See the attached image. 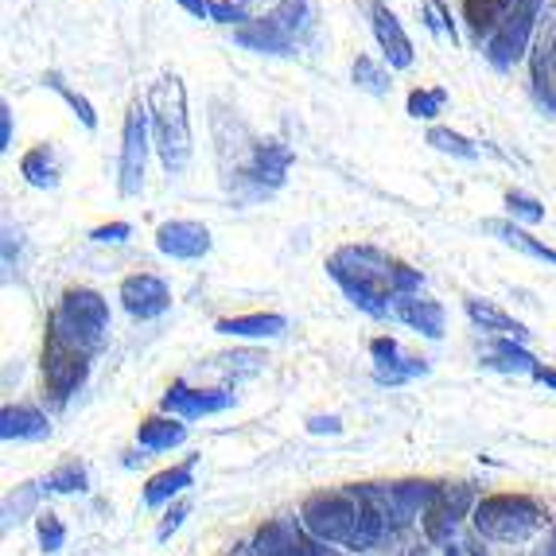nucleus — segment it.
Masks as SVG:
<instances>
[{"label": "nucleus", "mask_w": 556, "mask_h": 556, "mask_svg": "<svg viewBox=\"0 0 556 556\" xmlns=\"http://www.w3.org/2000/svg\"><path fill=\"white\" fill-rule=\"evenodd\" d=\"M425 9H428V16H432V20H428V24H432V28H444L447 36H452V43H455V39H459V36H455V24H452V16H447L444 0H428Z\"/></svg>", "instance_id": "nucleus-40"}, {"label": "nucleus", "mask_w": 556, "mask_h": 556, "mask_svg": "<svg viewBox=\"0 0 556 556\" xmlns=\"http://www.w3.org/2000/svg\"><path fill=\"white\" fill-rule=\"evenodd\" d=\"M0 437L4 440H47L51 420L36 405H4L0 408Z\"/></svg>", "instance_id": "nucleus-21"}, {"label": "nucleus", "mask_w": 556, "mask_h": 556, "mask_svg": "<svg viewBox=\"0 0 556 556\" xmlns=\"http://www.w3.org/2000/svg\"><path fill=\"white\" fill-rule=\"evenodd\" d=\"M393 319L408 324L413 331L425 334V339H444V307L432 296H420V292L401 296L397 304H393Z\"/></svg>", "instance_id": "nucleus-18"}, {"label": "nucleus", "mask_w": 556, "mask_h": 556, "mask_svg": "<svg viewBox=\"0 0 556 556\" xmlns=\"http://www.w3.org/2000/svg\"><path fill=\"white\" fill-rule=\"evenodd\" d=\"M152 144L160 152L167 176H179L191 164V117H187V90L179 75H160L149 90Z\"/></svg>", "instance_id": "nucleus-3"}, {"label": "nucleus", "mask_w": 556, "mask_h": 556, "mask_svg": "<svg viewBox=\"0 0 556 556\" xmlns=\"http://www.w3.org/2000/svg\"><path fill=\"white\" fill-rule=\"evenodd\" d=\"M211 20H218V24H238V28L250 24L241 0H211Z\"/></svg>", "instance_id": "nucleus-37"}, {"label": "nucleus", "mask_w": 556, "mask_h": 556, "mask_svg": "<svg viewBox=\"0 0 556 556\" xmlns=\"http://www.w3.org/2000/svg\"><path fill=\"white\" fill-rule=\"evenodd\" d=\"M482 366H491L498 374H529V378L538 374V358L521 343H514V339H494L486 346V354H482Z\"/></svg>", "instance_id": "nucleus-24"}, {"label": "nucleus", "mask_w": 556, "mask_h": 556, "mask_svg": "<svg viewBox=\"0 0 556 556\" xmlns=\"http://www.w3.org/2000/svg\"><path fill=\"white\" fill-rule=\"evenodd\" d=\"M300 521L319 545H343V548H374L386 533L374 482L362 486H334V491L307 494L300 506Z\"/></svg>", "instance_id": "nucleus-2"}, {"label": "nucleus", "mask_w": 556, "mask_h": 556, "mask_svg": "<svg viewBox=\"0 0 556 556\" xmlns=\"http://www.w3.org/2000/svg\"><path fill=\"white\" fill-rule=\"evenodd\" d=\"M370 358H374V381H378V386H405V381L425 378L428 374V362L405 354L397 339H390V334H378V339H374Z\"/></svg>", "instance_id": "nucleus-14"}, {"label": "nucleus", "mask_w": 556, "mask_h": 556, "mask_svg": "<svg viewBox=\"0 0 556 556\" xmlns=\"http://www.w3.org/2000/svg\"><path fill=\"white\" fill-rule=\"evenodd\" d=\"M233 405L230 390H191L187 381H172L167 393L160 397V408L167 417L176 420H199V417H214V413H226Z\"/></svg>", "instance_id": "nucleus-13"}, {"label": "nucleus", "mask_w": 556, "mask_h": 556, "mask_svg": "<svg viewBox=\"0 0 556 556\" xmlns=\"http://www.w3.org/2000/svg\"><path fill=\"white\" fill-rule=\"evenodd\" d=\"M471 521L479 538L510 541L514 545V541H526L538 529H545L548 514L533 498H526V494H486V498L475 502Z\"/></svg>", "instance_id": "nucleus-6"}, {"label": "nucleus", "mask_w": 556, "mask_h": 556, "mask_svg": "<svg viewBox=\"0 0 556 556\" xmlns=\"http://www.w3.org/2000/svg\"><path fill=\"white\" fill-rule=\"evenodd\" d=\"M20 172H24V179H28L31 187H39V191H51V187H59V156H55V149H51V144H36L28 156L20 160Z\"/></svg>", "instance_id": "nucleus-27"}, {"label": "nucleus", "mask_w": 556, "mask_h": 556, "mask_svg": "<svg viewBox=\"0 0 556 556\" xmlns=\"http://www.w3.org/2000/svg\"><path fill=\"white\" fill-rule=\"evenodd\" d=\"M86 486H90V471H86V464H78V459H66V464H59L55 471L47 475L39 491H47V494H83Z\"/></svg>", "instance_id": "nucleus-30"}, {"label": "nucleus", "mask_w": 556, "mask_h": 556, "mask_svg": "<svg viewBox=\"0 0 556 556\" xmlns=\"http://www.w3.org/2000/svg\"><path fill=\"white\" fill-rule=\"evenodd\" d=\"M43 86H51V90H55L59 98H63V102L71 105V110H75V117L83 121L86 129H98V113H93L90 98H83L78 90H71V86L63 83V75H55V71H47V75H43Z\"/></svg>", "instance_id": "nucleus-32"}, {"label": "nucleus", "mask_w": 556, "mask_h": 556, "mask_svg": "<svg viewBox=\"0 0 556 556\" xmlns=\"http://www.w3.org/2000/svg\"><path fill=\"white\" fill-rule=\"evenodd\" d=\"M218 334H233V339H280L288 331V319L277 312H250V316H226L214 324Z\"/></svg>", "instance_id": "nucleus-23"}, {"label": "nucleus", "mask_w": 556, "mask_h": 556, "mask_svg": "<svg viewBox=\"0 0 556 556\" xmlns=\"http://www.w3.org/2000/svg\"><path fill=\"white\" fill-rule=\"evenodd\" d=\"M195 467H199V455H187L184 464L152 475V479L144 482V506H152V510H156V506H164V502L179 498L187 486H195Z\"/></svg>", "instance_id": "nucleus-20"}, {"label": "nucleus", "mask_w": 556, "mask_h": 556, "mask_svg": "<svg viewBox=\"0 0 556 556\" xmlns=\"http://www.w3.org/2000/svg\"><path fill=\"white\" fill-rule=\"evenodd\" d=\"M149 102H132L129 113H125V132H121V195H140L144 191V167H149Z\"/></svg>", "instance_id": "nucleus-8"}, {"label": "nucleus", "mask_w": 556, "mask_h": 556, "mask_svg": "<svg viewBox=\"0 0 556 556\" xmlns=\"http://www.w3.org/2000/svg\"><path fill=\"white\" fill-rule=\"evenodd\" d=\"M288 167H292V149L285 140H261L250 160V176L261 187H280L288 179Z\"/></svg>", "instance_id": "nucleus-22"}, {"label": "nucleus", "mask_w": 556, "mask_h": 556, "mask_svg": "<svg viewBox=\"0 0 556 556\" xmlns=\"http://www.w3.org/2000/svg\"><path fill=\"white\" fill-rule=\"evenodd\" d=\"M467 510H475V494L467 482H437V494L420 514V526H425V538L432 545H452L455 526L467 518Z\"/></svg>", "instance_id": "nucleus-10"}, {"label": "nucleus", "mask_w": 556, "mask_h": 556, "mask_svg": "<svg viewBox=\"0 0 556 556\" xmlns=\"http://www.w3.org/2000/svg\"><path fill=\"white\" fill-rule=\"evenodd\" d=\"M533 556H556V541H553V545H545V548H538Z\"/></svg>", "instance_id": "nucleus-46"}, {"label": "nucleus", "mask_w": 556, "mask_h": 556, "mask_svg": "<svg viewBox=\"0 0 556 556\" xmlns=\"http://www.w3.org/2000/svg\"><path fill=\"white\" fill-rule=\"evenodd\" d=\"M541 4H545V0H514V9L506 12V20H502L498 28H494V36L486 39V59H491L498 71H510V66L526 55Z\"/></svg>", "instance_id": "nucleus-9"}, {"label": "nucleus", "mask_w": 556, "mask_h": 556, "mask_svg": "<svg viewBox=\"0 0 556 556\" xmlns=\"http://www.w3.org/2000/svg\"><path fill=\"white\" fill-rule=\"evenodd\" d=\"M444 102H447L444 90H413V93H408V117L432 121L440 110H444Z\"/></svg>", "instance_id": "nucleus-35"}, {"label": "nucleus", "mask_w": 556, "mask_h": 556, "mask_svg": "<svg viewBox=\"0 0 556 556\" xmlns=\"http://www.w3.org/2000/svg\"><path fill=\"white\" fill-rule=\"evenodd\" d=\"M533 381H538V386H548V390H556V370H553V366H538Z\"/></svg>", "instance_id": "nucleus-45"}, {"label": "nucleus", "mask_w": 556, "mask_h": 556, "mask_svg": "<svg viewBox=\"0 0 556 556\" xmlns=\"http://www.w3.org/2000/svg\"><path fill=\"white\" fill-rule=\"evenodd\" d=\"M510 9H514V0H464V20L475 39H482V36L491 39L494 28L506 20Z\"/></svg>", "instance_id": "nucleus-26"}, {"label": "nucleus", "mask_w": 556, "mask_h": 556, "mask_svg": "<svg viewBox=\"0 0 556 556\" xmlns=\"http://www.w3.org/2000/svg\"><path fill=\"white\" fill-rule=\"evenodd\" d=\"M486 230H491L494 238L506 241V245H514V250H521V253H529V257H538V261H548V265H556V250L541 245L538 238H529V233L521 230V226L502 223V218H491V223H486Z\"/></svg>", "instance_id": "nucleus-29"}, {"label": "nucleus", "mask_w": 556, "mask_h": 556, "mask_svg": "<svg viewBox=\"0 0 556 556\" xmlns=\"http://www.w3.org/2000/svg\"><path fill=\"white\" fill-rule=\"evenodd\" d=\"M191 514V502H176L172 510H167V518L160 521V529H156V541H172V533H176L179 526H184V518Z\"/></svg>", "instance_id": "nucleus-38"}, {"label": "nucleus", "mask_w": 556, "mask_h": 556, "mask_svg": "<svg viewBox=\"0 0 556 556\" xmlns=\"http://www.w3.org/2000/svg\"><path fill=\"white\" fill-rule=\"evenodd\" d=\"M187 440V425L176 417H149L140 420L137 428V444L144 447V452H172V447H179Z\"/></svg>", "instance_id": "nucleus-25"}, {"label": "nucleus", "mask_w": 556, "mask_h": 556, "mask_svg": "<svg viewBox=\"0 0 556 556\" xmlns=\"http://www.w3.org/2000/svg\"><path fill=\"white\" fill-rule=\"evenodd\" d=\"M319 556H343V553H334V548H327V545H319Z\"/></svg>", "instance_id": "nucleus-47"}, {"label": "nucleus", "mask_w": 556, "mask_h": 556, "mask_svg": "<svg viewBox=\"0 0 556 556\" xmlns=\"http://www.w3.org/2000/svg\"><path fill=\"white\" fill-rule=\"evenodd\" d=\"M444 556H482V548H475L471 541H452Z\"/></svg>", "instance_id": "nucleus-44"}, {"label": "nucleus", "mask_w": 556, "mask_h": 556, "mask_svg": "<svg viewBox=\"0 0 556 556\" xmlns=\"http://www.w3.org/2000/svg\"><path fill=\"white\" fill-rule=\"evenodd\" d=\"M354 86H358V90H366V93H374V98H386V93L393 90L390 71H386V66H381L378 59H370V55L354 59Z\"/></svg>", "instance_id": "nucleus-31"}, {"label": "nucleus", "mask_w": 556, "mask_h": 556, "mask_svg": "<svg viewBox=\"0 0 556 556\" xmlns=\"http://www.w3.org/2000/svg\"><path fill=\"white\" fill-rule=\"evenodd\" d=\"M121 307L132 319H160L172 307V292L152 273H132V277L121 280Z\"/></svg>", "instance_id": "nucleus-15"}, {"label": "nucleus", "mask_w": 556, "mask_h": 556, "mask_svg": "<svg viewBox=\"0 0 556 556\" xmlns=\"http://www.w3.org/2000/svg\"><path fill=\"white\" fill-rule=\"evenodd\" d=\"M374 494H378L381 518H386V529H405L408 521L425 514V506L437 494V482H374Z\"/></svg>", "instance_id": "nucleus-11"}, {"label": "nucleus", "mask_w": 556, "mask_h": 556, "mask_svg": "<svg viewBox=\"0 0 556 556\" xmlns=\"http://www.w3.org/2000/svg\"><path fill=\"white\" fill-rule=\"evenodd\" d=\"M327 277L343 288L346 300L366 316H393V304L401 296L420 292L425 285L420 269H408L405 261L374 250V245H339L327 257Z\"/></svg>", "instance_id": "nucleus-1"}, {"label": "nucleus", "mask_w": 556, "mask_h": 556, "mask_svg": "<svg viewBox=\"0 0 556 556\" xmlns=\"http://www.w3.org/2000/svg\"><path fill=\"white\" fill-rule=\"evenodd\" d=\"M428 144H432V149H437V152H447V156L479 160V149H475L471 140H467L464 132L444 129V125H432V129H428Z\"/></svg>", "instance_id": "nucleus-33"}, {"label": "nucleus", "mask_w": 556, "mask_h": 556, "mask_svg": "<svg viewBox=\"0 0 556 556\" xmlns=\"http://www.w3.org/2000/svg\"><path fill=\"white\" fill-rule=\"evenodd\" d=\"M211 230L203 223H191V218H176V223H164L156 230V250L164 257L176 261H199L211 253Z\"/></svg>", "instance_id": "nucleus-16"}, {"label": "nucleus", "mask_w": 556, "mask_h": 556, "mask_svg": "<svg viewBox=\"0 0 556 556\" xmlns=\"http://www.w3.org/2000/svg\"><path fill=\"white\" fill-rule=\"evenodd\" d=\"M47 327L63 334L66 343H75L78 351L98 354L110 343V304L93 288H66Z\"/></svg>", "instance_id": "nucleus-5"}, {"label": "nucleus", "mask_w": 556, "mask_h": 556, "mask_svg": "<svg viewBox=\"0 0 556 556\" xmlns=\"http://www.w3.org/2000/svg\"><path fill=\"white\" fill-rule=\"evenodd\" d=\"M370 20H374V39H378L386 63L397 66V71H408L413 66V39L405 36L401 20L390 12V4L386 0H370Z\"/></svg>", "instance_id": "nucleus-17"}, {"label": "nucleus", "mask_w": 556, "mask_h": 556, "mask_svg": "<svg viewBox=\"0 0 556 556\" xmlns=\"http://www.w3.org/2000/svg\"><path fill=\"white\" fill-rule=\"evenodd\" d=\"M316 28L312 0H280L269 16L250 20L245 28L233 31L241 47H250L257 55H296Z\"/></svg>", "instance_id": "nucleus-4"}, {"label": "nucleus", "mask_w": 556, "mask_h": 556, "mask_svg": "<svg viewBox=\"0 0 556 556\" xmlns=\"http://www.w3.org/2000/svg\"><path fill=\"white\" fill-rule=\"evenodd\" d=\"M533 93L556 113V39H545L533 51Z\"/></svg>", "instance_id": "nucleus-28"}, {"label": "nucleus", "mask_w": 556, "mask_h": 556, "mask_svg": "<svg viewBox=\"0 0 556 556\" xmlns=\"http://www.w3.org/2000/svg\"><path fill=\"white\" fill-rule=\"evenodd\" d=\"M36 541H39V548H43V553H59V548L66 545L63 518H59V514H51V510H39L36 514Z\"/></svg>", "instance_id": "nucleus-34"}, {"label": "nucleus", "mask_w": 556, "mask_h": 556, "mask_svg": "<svg viewBox=\"0 0 556 556\" xmlns=\"http://www.w3.org/2000/svg\"><path fill=\"white\" fill-rule=\"evenodd\" d=\"M129 233H132L129 223H110V226H98V230H90V241H98V245H121Z\"/></svg>", "instance_id": "nucleus-39"}, {"label": "nucleus", "mask_w": 556, "mask_h": 556, "mask_svg": "<svg viewBox=\"0 0 556 556\" xmlns=\"http://www.w3.org/2000/svg\"><path fill=\"white\" fill-rule=\"evenodd\" d=\"M179 9H187L191 16H211V0H179Z\"/></svg>", "instance_id": "nucleus-43"}, {"label": "nucleus", "mask_w": 556, "mask_h": 556, "mask_svg": "<svg viewBox=\"0 0 556 556\" xmlns=\"http://www.w3.org/2000/svg\"><path fill=\"white\" fill-rule=\"evenodd\" d=\"M12 149V110L9 102H0V152Z\"/></svg>", "instance_id": "nucleus-42"}, {"label": "nucleus", "mask_w": 556, "mask_h": 556, "mask_svg": "<svg viewBox=\"0 0 556 556\" xmlns=\"http://www.w3.org/2000/svg\"><path fill=\"white\" fill-rule=\"evenodd\" d=\"M250 556H319V541L300 518H273L253 533Z\"/></svg>", "instance_id": "nucleus-12"}, {"label": "nucleus", "mask_w": 556, "mask_h": 556, "mask_svg": "<svg viewBox=\"0 0 556 556\" xmlns=\"http://www.w3.org/2000/svg\"><path fill=\"white\" fill-rule=\"evenodd\" d=\"M39 366H43V393L55 408L71 405V397L90 378V354L78 351L75 343H66L63 334L51 331V327L43 334V362Z\"/></svg>", "instance_id": "nucleus-7"}, {"label": "nucleus", "mask_w": 556, "mask_h": 556, "mask_svg": "<svg viewBox=\"0 0 556 556\" xmlns=\"http://www.w3.org/2000/svg\"><path fill=\"white\" fill-rule=\"evenodd\" d=\"M307 432H316V437L331 432V437H339V432H343V420H339V417H312V420H307Z\"/></svg>", "instance_id": "nucleus-41"}, {"label": "nucleus", "mask_w": 556, "mask_h": 556, "mask_svg": "<svg viewBox=\"0 0 556 556\" xmlns=\"http://www.w3.org/2000/svg\"><path fill=\"white\" fill-rule=\"evenodd\" d=\"M506 206H510L514 218H521V223H529V226L545 223V206H541L533 195H526V191H510V195H506Z\"/></svg>", "instance_id": "nucleus-36"}, {"label": "nucleus", "mask_w": 556, "mask_h": 556, "mask_svg": "<svg viewBox=\"0 0 556 556\" xmlns=\"http://www.w3.org/2000/svg\"><path fill=\"white\" fill-rule=\"evenodd\" d=\"M464 312H467V319H471L475 327H482V331L494 334V339H514V343H526V339H529V327L518 324L510 312H502V307L491 304V300L471 296L464 304Z\"/></svg>", "instance_id": "nucleus-19"}]
</instances>
